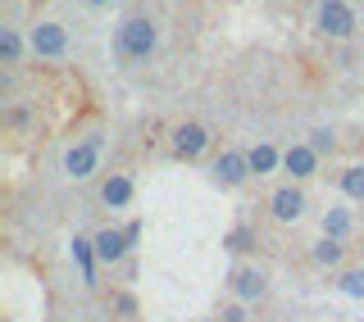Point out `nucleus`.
<instances>
[{
    "mask_svg": "<svg viewBox=\"0 0 364 322\" xmlns=\"http://www.w3.org/2000/svg\"><path fill=\"white\" fill-rule=\"evenodd\" d=\"M73 259H77V268H82V282L96 286V263H100L96 240H91V236H73Z\"/></svg>",
    "mask_w": 364,
    "mask_h": 322,
    "instance_id": "f8f14e48",
    "label": "nucleus"
},
{
    "mask_svg": "<svg viewBox=\"0 0 364 322\" xmlns=\"http://www.w3.org/2000/svg\"><path fill=\"white\" fill-rule=\"evenodd\" d=\"M96 164H100V136H87V141H77L73 150L64 155V172L73 182H87L91 172H96Z\"/></svg>",
    "mask_w": 364,
    "mask_h": 322,
    "instance_id": "20e7f679",
    "label": "nucleus"
},
{
    "mask_svg": "<svg viewBox=\"0 0 364 322\" xmlns=\"http://www.w3.org/2000/svg\"><path fill=\"white\" fill-rule=\"evenodd\" d=\"M91 240H96L100 263H109V268H114V263H123V259H128V250H132L128 236H123V227H105V232H96Z\"/></svg>",
    "mask_w": 364,
    "mask_h": 322,
    "instance_id": "1a4fd4ad",
    "label": "nucleus"
},
{
    "mask_svg": "<svg viewBox=\"0 0 364 322\" xmlns=\"http://www.w3.org/2000/svg\"><path fill=\"white\" fill-rule=\"evenodd\" d=\"M219 322H246V304H237V300L223 304V309H219Z\"/></svg>",
    "mask_w": 364,
    "mask_h": 322,
    "instance_id": "aec40b11",
    "label": "nucleus"
},
{
    "mask_svg": "<svg viewBox=\"0 0 364 322\" xmlns=\"http://www.w3.org/2000/svg\"><path fill=\"white\" fill-rule=\"evenodd\" d=\"M305 145H310V150L314 155H333V132H328V128H318V132H310V141H305Z\"/></svg>",
    "mask_w": 364,
    "mask_h": 322,
    "instance_id": "a211bd4d",
    "label": "nucleus"
},
{
    "mask_svg": "<svg viewBox=\"0 0 364 322\" xmlns=\"http://www.w3.org/2000/svg\"><path fill=\"white\" fill-rule=\"evenodd\" d=\"M155 41H159V32H155L151 18L132 14V18L119 23V55L123 60H146V55L155 50Z\"/></svg>",
    "mask_w": 364,
    "mask_h": 322,
    "instance_id": "f257e3e1",
    "label": "nucleus"
},
{
    "mask_svg": "<svg viewBox=\"0 0 364 322\" xmlns=\"http://www.w3.org/2000/svg\"><path fill=\"white\" fill-rule=\"evenodd\" d=\"M87 5H105V0H87Z\"/></svg>",
    "mask_w": 364,
    "mask_h": 322,
    "instance_id": "b1692460",
    "label": "nucleus"
},
{
    "mask_svg": "<svg viewBox=\"0 0 364 322\" xmlns=\"http://www.w3.org/2000/svg\"><path fill=\"white\" fill-rule=\"evenodd\" d=\"M114 304H119V313H136V300H132V295H119Z\"/></svg>",
    "mask_w": 364,
    "mask_h": 322,
    "instance_id": "5701e85b",
    "label": "nucleus"
},
{
    "mask_svg": "<svg viewBox=\"0 0 364 322\" xmlns=\"http://www.w3.org/2000/svg\"><path fill=\"white\" fill-rule=\"evenodd\" d=\"M246 159H250V172H255V177H264V172H273L282 164V155L273 150V145H255V150H246Z\"/></svg>",
    "mask_w": 364,
    "mask_h": 322,
    "instance_id": "ddd939ff",
    "label": "nucleus"
},
{
    "mask_svg": "<svg viewBox=\"0 0 364 322\" xmlns=\"http://www.w3.org/2000/svg\"><path fill=\"white\" fill-rule=\"evenodd\" d=\"M228 291H232L237 304H259V300L269 295V282H264V272H259V268H250V263H237L232 277H228Z\"/></svg>",
    "mask_w": 364,
    "mask_h": 322,
    "instance_id": "f03ea898",
    "label": "nucleus"
},
{
    "mask_svg": "<svg viewBox=\"0 0 364 322\" xmlns=\"http://www.w3.org/2000/svg\"><path fill=\"white\" fill-rule=\"evenodd\" d=\"M337 187H341V195H346V200H364V164H350V168H341Z\"/></svg>",
    "mask_w": 364,
    "mask_h": 322,
    "instance_id": "4468645a",
    "label": "nucleus"
},
{
    "mask_svg": "<svg viewBox=\"0 0 364 322\" xmlns=\"http://www.w3.org/2000/svg\"><path fill=\"white\" fill-rule=\"evenodd\" d=\"M323 236L328 240H346L350 236V213L346 209H328L323 213Z\"/></svg>",
    "mask_w": 364,
    "mask_h": 322,
    "instance_id": "2eb2a0df",
    "label": "nucleus"
},
{
    "mask_svg": "<svg viewBox=\"0 0 364 322\" xmlns=\"http://www.w3.org/2000/svg\"><path fill=\"white\" fill-rule=\"evenodd\" d=\"M100 200H105L109 209H128V204H132V177H123V172H109L105 187H100Z\"/></svg>",
    "mask_w": 364,
    "mask_h": 322,
    "instance_id": "9b49d317",
    "label": "nucleus"
},
{
    "mask_svg": "<svg viewBox=\"0 0 364 322\" xmlns=\"http://www.w3.org/2000/svg\"><path fill=\"white\" fill-rule=\"evenodd\" d=\"M341 255H346V245H341V240H318V245H314V263H318V268H337V263H341Z\"/></svg>",
    "mask_w": 364,
    "mask_h": 322,
    "instance_id": "dca6fc26",
    "label": "nucleus"
},
{
    "mask_svg": "<svg viewBox=\"0 0 364 322\" xmlns=\"http://www.w3.org/2000/svg\"><path fill=\"white\" fill-rule=\"evenodd\" d=\"M0 60H5V64H18L23 60V41H18L14 28H0Z\"/></svg>",
    "mask_w": 364,
    "mask_h": 322,
    "instance_id": "f3484780",
    "label": "nucleus"
},
{
    "mask_svg": "<svg viewBox=\"0 0 364 322\" xmlns=\"http://www.w3.org/2000/svg\"><path fill=\"white\" fill-rule=\"evenodd\" d=\"M269 213L278 218V223H296V218L305 213V195H301V187H278L269 195Z\"/></svg>",
    "mask_w": 364,
    "mask_h": 322,
    "instance_id": "6e6552de",
    "label": "nucleus"
},
{
    "mask_svg": "<svg viewBox=\"0 0 364 322\" xmlns=\"http://www.w3.org/2000/svg\"><path fill=\"white\" fill-rule=\"evenodd\" d=\"M246 245H250V232H246V227H237V232L228 236V250H246Z\"/></svg>",
    "mask_w": 364,
    "mask_h": 322,
    "instance_id": "412c9836",
    "label": "nucleus"
},
{
    "mask_svg": "<svg viewBox=\"0 0 364 322\" xmlns=\"http://www.w3.org/2000/svg\"><path fill=\"white\" fill-rule=\"evenodd\" d=\"M318 32H323V37H337V41L355 37V9H350L346 0H323V5H318Z\"/></svg>",
    "mask_w": 364,
    "mask_h": 322,
    "instance_id": "7ed1b4c3",
    "label": "nucleus"
},
{
    "mask_svg": "<svg viewBox=\"0 0 364 322\" xmlns=\"http://www.w3.org/2000/svg\"><path fill=\"white\" fill-rule=\"evenodd\" d=\"M214 182H219V187H242V182L250 177V159L242 155V150H223L219 159H214Z\"/></svg>",
    "mask_w": 364,
    "mask_h": 322,
    "instance_id": "0eeeda50",
    "label": "nucleus"
},
{
    "mask_svg": "<svg viewBox=\"0 0 364 322\" xmlns=\"http://www.w3.org/2000/svg\"><path fill=\"white\" fill-rule=\"evenodd\" d=\"M341 291H346V295H355V300H360V295H364V268H350L346 277H341Z\"/></svg>",
    "mask_w": 364,
    "mask_h": 322,
    "instance_id": "6ab92c4d",
    "label": "nucleus"
},
{
    "mask_svg": "<svg viewBox=\"0 0 364 322\" xmlns=\"http://www.w3.org/2000/svg\"><path fill=\"white\" fill-rule=\"evenodd\" d=\"M210 150V128H200V123H178L173 128V155L178 159H200Z\"/></svg>",
    "mask_w": 364,
    "mask_h": 322,
    "instance_id": "39448f33",
    "label": "nucleus"
},
{
    "mask_svg": "<svg viewBox=\"0 0 364 322\" xmlns=\"http://www.w3.org/2000/svg\"><path fill=\"white\" fill-rule=\"evenodd\" d=\"M282 168H287L296 182L314 177V172H318V155L310 150V145H287V150H282Z\"/></svg>",
    "mask_w": 364,
    "mask_h": 322,
    "instance_id": "9d476101",
    "label": "nucleus"
},
{
    "mask_svg": "<svg viewBox=\"0 0 364 322\" xmlns=\"http://www.w3.org/2000/svg\"><path fill=\"white\" fill-rule=\"evenodd\" d=\"M123 236H128V245H136V240H141V223H128V227H123Z\"/></svg>",
    "mask_w": 364,
    "mask_h": 322,
    "instance_id": "4be33fe9",
    "label": "nucleus"
},
{
    "mask_svg": "<svg viewBox=\"0 0 364 322\" xmlns=\"http://www.w3.org/2000/svg\"><path fill=\"white\" fill-rule=\"evenodd\" d=\"M68 50V32L60 23H37L32 28V55H41V60H60Z\"/></svg>",
    "mask_w": 364,
    "mask_h": 322,
    "instance_id": "423d86ee",
    "label": "nucleus"
}]
</instances>
